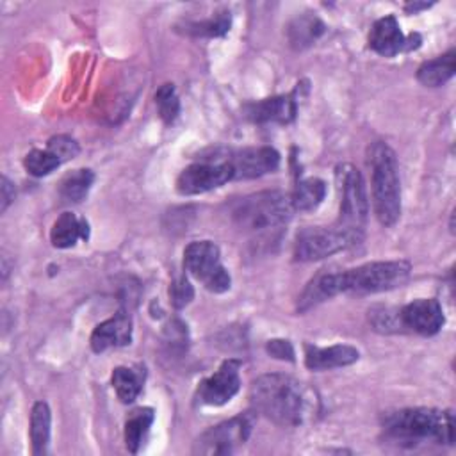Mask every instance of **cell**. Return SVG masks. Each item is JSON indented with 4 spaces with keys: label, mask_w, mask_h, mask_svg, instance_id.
<instances>
[{
    "label": "cell",
    "mask_w": 456,
    "mask_h": 456,
    "mask_svg": "<svg viewBox=\"0 0 456 456\" xmlns=\"http://www.w3.org/2000/svg\"><path fill=\"white\" fill-rule=\"evenodd\" d=\"M265 351L278 360H287V362H294V347L289 340L285 338H273L265 344Z\"/></svg>",
    "instance_id": "cell-33"
},
{
    "label": "cell",
    "mask_w": 456,
    "mask_h": 456,
    "mask_svg": "<svg viewBox=\"0 0 456 456\" xmlns=\"http://www.w3.org/2000/svg\"><path fill=\"white\" fill-rule=\"evenodd\" d=\"M337 294H342L340 271L322 269L308 281V285L297 297V312H306Z\"/></svg>",
    "instance_id": "cell-16"
},
{
    "label": "cell",
    "mask_w": 456,
    "mask_h": 456,
    "mask_svg": "<svg viewBox=\"0 0 456 456\" xmlns=\"http://www.w3.org/2000/svg\"><path fill=\"white\" fill-rule=\"evenodd\" d=\"M251 428H253V415L240 413L237 417H232L201 433L194 442L192 452L205 454V456L230 454L248 440Z\"/></svg>",
    "instance_id": "cell-9"
},
{
    "label": "cell",
    "mask_w": 456,
    "mask_h": 456,
    "mask_svg": "<svg viewBox=\"0 0 456 456\" xmlns=\"http://www.w3.org/2000/svg\"><path fill=\"white\" fill-rule=\"evenodd\" d=\"M292 212L289 194L281 191H262L235 201L232 207V221L251 242L267 244L280 239Z\"/></svg>",
    "instance_id": "cell-2"
},
{
    "label": "cell",
    "mask_w": 456,
    "mask_h": 456,
    "mask_svg": "<svg viewBox=\"0 0 456 456\" xmlns=\"http://www.w3.org/2000/svg\"><path fill=\"white\" fill-rule=\"evenodd\" d=\"M249 399L255 411L278 426L296 428L319 413V397L303 381L289 374H264L251 383Z\"/></svg>",
    "instance_id": "cell-1"
},
{
    "label": "cell",
    "mask_w": 456,
    "mask_h": 456,
    "mask_svg": "<svg viewBox=\"0 0 456 456\" xmlns=\"http://www.w3.org/2000/svg\"><path fill=\"white\" fill-rule=\"evenodd\" d=\"M155 413L151 408H139L130 413L125 422V445L126 449L135 454L142 447L146 435L153 424Z\"/></svg>",
    "instance_id": "cell-23"
},
{
    "label": "cell",
    "mask_w": 456,
    "mask_h": 456,
    "mask_svg": "<svg viewBox=\"0 0 456 456\" xmlns=\"http://www.w3.org/2000/svg\"><path fill=\"white\" fill-rule=\"evenodd\" d=\"M233 178V169L230 160L216 162H196L187 166L176 178V191L183 196L203 194L207 191L217 189Z\"/></svg>",
    "instance_id": "cell-10"
},
{
    "label": "cell",
    "mask_w": 456,
    "mask_h": 456,
    "mask_svg": "<svg viewBox=\"0 0 456 456\" xmlns=\"http://www.w3.org/2000/svg\"><path fill=\"white\" fill-rule=\"evenodd\" d=\"M324 196H326V183L321 178H315V176L303 178L296 183L290 194L292 208L301 212L314 210L315 207L321 205Z\"/></svg>",
    "instance_id": "cell-24"
},
{
    "label": "cell",
    "mask_w": 456,
    "mask_h": 456,
    "mask_svg": "<svg viewBox=\"0 0 456 456\" xmlns=\"http://www.w3.org/2000/svg\"><path fill=\"white\" fill-rule=\"evenodd\" d=\"M14 200V185L2 176V212L9 207V203Z\"/></svg>",
    "instance_id": "cell-34"
},
{
    "label": "cell",
    "mask_w": 456,
    "mask_h": 456,
    "mask_svg": "<svg viewBox=\"0 0 456 456\" xmlns=\"http://www.w3.org/2000/svg\"><path fill=\"white\" fill-rule=\"evenodd\" d=\"M93 182H94V175L91 169H84V167L75 169L61 180L59 194L64 201L78 203L87 196Z\"/></svg>",
    "instance_id": "cell-25"
},
{
    "label": "cell",
    "mask_w": 456,
    "mask_h": 456,
    "mask_svg": "<svg viewBox=\"0 0 456 456\" xmlns=\"http://www.w3.org/2000/svg\"><path fill=\"white\" fill-rule=\"evenodd\" d=\"M354 244H358V240H354L347 232H344L337 224L310 226L297 233L294 244V256L296 260L301 262H314L331 256Z\"/></svg>",
    "instance_id": "cell-8"
},
{
    "label": "cell",
    "mask_w": 456,
    "mask_h": 456,
    "mask_svg": "<svg viewBox=\"0 0 456 456\" xmlns=\"http://www.w3.org/2000/svg\"><path fill=\"white\" fill-rule=\"evenodd\" d=\"M228 30H230V12H219L210 20L185 25V32L192 36H205V37H217L226 34Z\"/></svg>",
    "instance_id": "cell-29"
},
{
    "label": "cell",
    "mask_w": 456,
    "mask_h": 456,
    "mask_svg": "<svg viewBox=\"0 0 456 456\" xmlns=\"http://www.w3.org/2000/svg\"><path fill=\"white\" fill-rule=\"evenodd\" d=\"M50 408L45 401H37L30 411V442L32 452L36 456L46 454L48 442H50Z\"/></svg>",
    "instance_id": "cell-22"
},
{
    "label": "cell",
    "mask_w": 456,
    "mask_h": 456,
    "mask_svg": "<svg viewBox=\"0 0 456 456\" xmlns=\"http://www.w3.org/2000/svg\"><path fill=\"white\" fill-rule=\"evenodd\" d=\"M404 39L406 37L403 36L397 20L392 14L374 21L369 32V46L383 57H394L404 50Z\"/></svg>",
    "instance_id": "cell-18"
},
{
    "label": "cell",
    "mask_w": 456,
    "mask_h": 456,
    "mask_svg": "<svg viewBox=\"0 0 456 456\" xmlns=\"http://www.w3.org/2000/svg\"><path fill=\"white\" fill-rule=\"evenodd\" d=\"M23 166L32 176H46L61 166V160L48 150H32L25 155Z\"/></svg>",
    "instance_id": "cell-28"
},
{
    "label": "cell",
    "mask_w": 456,
    "mask_h": 456,
    "mask_svg": "<svg viewBox=\"0 0 456 456\" xmlns=\"http://www.w3.org/2000/svg\"><path fill=\"white\" fill-rule=\"evenodd\" d=\"M369 167L374 214L383 226H394L401 216V182L394 150L387 142H374L369 148Z\"/></svg>",
    "instance_id": "cell-4"
},
{
    "label": "cell",
    "mask_w": 456,
    "mask_h": 456,
    "mask_svg": "<svg viewBox=\"0 0 456 456\" xmlns=\"http://www.w3.org/2000/svg\"><path fill=\"white\" fill-rule=\"evenodd\" d=\"M240 388L239 362L226 360L221 367L198 385V399L210 406H221L228 403Z\"/></svg>",
    "instance_id": "cell-11"
},
{
    "label": "cell",
    "mask_w": 456,
    "mask_h": 456,
    "mask_svg": "<svg viewBox=\"0 0 456 456\" xmlns=\"http://www.w3.org/2000/svg\"><path fill=\"white\" fill-rule=\"evenodd\" d=\"M399 322L401 328H406L424 337H431L442 330L445 317L442 305L436 299L422 297L399 308Z\"/></svg>",
    "instance_id": "cell-12"
},
{
    "label": "cell",
    "mask_w": 456,
    "mask_h": 456,
    "mask_svg": "<svg viewBox=\"0 0 456 456\" xmlns=\"http://www.w3.org/2000/svg\"><path fill=\"white\" fill-rule=\"evenodd\" d=\"M132 338V321L125 312L114 314V317L100 322L91 333V349L102 353L109 347L126 346Z\"/></svg>",
    "instance_id": "cell-15"
},
{
    "label": "cell",
    "mask_w": 456,
    "mask_h": 456,
    "mask_svg": "<svg viewBox=\"0 0 456 456\" xmlns=\"http://www.w3.org/2000/svg\"><path fill=\"white\" fill-rule=\"evenodd\" d=\"M112 387L123 403H132L141 392V376L128 367H116L112 370Z\"/></svg>",
    "instance_id": "cell-26"
},
{
    "label": "cell",
    "mask_w": 456,
    "mask_h": 456,
    "mask_svg": "<svg viewBox=\"0 0 456 456\" xmlns=\"http://www.w3.org/2000/svg\"><path fill=\"white\" fill-rule=\"evenodd\" d=\"M326 27L324 23L312 12H305L296 16L289 25H287V37L289 43L296 50H303L310 45H314L322 34Z\"/></svg>",
    "instance_id": "cell-20"
},
{
    "label": "cell",
    "mask_w": 456,
    "mask_h": 456,
    "mask_svg": "<svg viewBox=\"0 0 456 456\" xmlns=\"http://www.w3.org/2000/svg\"><path fill=\"white\" fill-rule=\"evenodd\" d=\"M46 150L52 151L61 162L77 157L78 151H80L78 142H77L73 137L64 135V134H59V135L50 137L48 142H46Z\"/></svg>",
    "instance_id": "cell-31"
},
{
    "label": "cell",
    "mask_w": 456,
    "mask_h": 456,
    "mask_svg": "<svg viewBox=\"0 0 456 456\" xmlns=\"http://www.w3.org/2000/svg\"><path fill=\"white\" fill-rule=\"evenodd\" d=\"M185 269L210 292L221 294L230 289V274L221 264L219 248L210 240H194L183 249Z\"/></svg>",
    "instance_id": "cell-7"
},
{
    "label": "cell",
    "mask_w": 456,
    "mask_h": 456,
    "mask_svg": "<svg viewBox=\"0 0 456 456\" xmlns=\"http://www.w3.org/2000/svg\"><path fill=\"white\" fill-rule=\"evenodd\" d=\"M169 296H171L173 306L175 308H182V306H185L192 299L194 290H192V285L189 283V280L185 276H180L176 281L171 283Z\"/></svg>",
    "instance_id": "cell-32"
},
{
    "label": "cell",
    "mask_w": 456,
    "mask_h": 456,
    "mask_svg": "<svg viewBox=\"0 0 456 456\" xmlns=\"http://www.w3.org/2000/svg\"><path fill=\"white\" fill-rule=\"evenodd\" d=\"M78 239L87 240L89 239V224L86 219H78L75 214L71 212H62L52 230H50V240L55 248L66 249L75 246V242Z\"/></svg>",
    "instance_id": "cell-19"
},
{
    "label": "cell",
    "mask_w": 456,
    "mask_h": 456,
    "mask_svg": "<svg viewBox=\"0 0 456 456\" xmlns=\"http://www.w3.org/2000/svg\"><path fill=\"white\" fill-rule=\"evenodd\" d=\"M155 105L164 123H173L180 112V100L173 84H162L155 93Z\"/></svg>",
    "instance_id": "cell-27"
},
{
    "label": "cell",
    "mask_w": 456,
    "mask_h": 456,
    "mask_svg": "<svg viewBox=\"0 0 456 456\" xmlns=\"http://www.w3.org/2000/svg\"><path fill=\"white\" fill-rule=\"evenodd\" d=\"M411 265L406 260L369 262L347 271H340L342 292L374 294L401 287L410 276Z\"/></svg>",
    "instance_id": "cell-6"
},
{
    "label": "cell",
    "mask_w": 456,
    "mask_h": 456,
    "mask_svg": "<svg viewBox=\"0 0 456 456\" xmlns=\"http://www.w3.org/2000/svg\"><path fill=\"white\" fill-rule=\"evenodd\" d=\"M431 5H433V4H428V2H410V4L404 5V11L410 12V14H411V12L415 14V12H419V11H422V9H428V7H431Z\"/></svg>",
    "instance_id": "cell-35"
},
{
    "label": "cell",
    "mask_w": 456,
    "mask_h": 456,
    "mask_svg": "<svg viewBox=\"0 0 456 456\" xmlns=\"http://www.w3.org/2000/svg\"><path fill=\"white\" fill-rule=\"evenodd\" d=\"M233 169V178H258L273 173L280 164V153L271 146L244 148L228 159Z\"/></svg>",
    "instance_id": "cell-13"
},
{
    "label": "cell",
    "mask_w": 456,
    "mask_h": 456,
    "mask_svg": "<svg viewBox=\"0 0 456 456\" xmlns=\"http://www.w3.org/2000/svg\"><path fill=\"white\" fill-rule=\"evenodd\" d=\"M456 71V53L449 50L444 55H438L431 61H426L417 69V80L426 87H440L449 78H452Z\"/></svg>",
    "instance_id": "cell-21"
},
{
    "label": "cell",
    "mask_w": 456,
    "mask_h": 456,
    "mask_svg": "<svg viewBox=\"0 0 456 456\" xmlns=\"http://www.w3.org/2000/svg\"><path fill=\"white\" fill-rule=\"evenodd\" d=\"M297 112L296 91L281 96L265 98L246 107V116L255 123H290Z\"/></svg>",
    "instance_id": "cell-14"
},
{
    "label": "cell",
    "mask_w": 456,
    "mask_h": 456,
    "mask_svg": "<svg viewBox=\"0 0 456 456\" xmlns=\"http://www.w3.org/2000/svg\"><path fill=\"white\" fill-rule=\"evenodd\" d=\"M335 175L340 192V210L335 224L360 242L363 239V228L369 214L363 176L353 164L338 166Z\"/></svg>",
    "instance_id": "cell-5"
},
{
    "label": "cell",
    "mask_w": 456,
    "mask_h": 456,
    "mask_svg": "<svg viewBox=\"0 0 456 456\" xmlns=\"http://www.w3.org/2000/svg\"><path fill=\"white\" fill-rule=\"evenodd\" d=\"M369 319L372 326L379 331H399L401 322H399V310H392L387 306H376L369 310Z\"/></svg>",
    "instance_id": "cell-30"
},
{
    "label": "cell",
    "mask_w": 456,
    "mask_h": 456,
    "mask_svg": "<svg viewBox=\"0 0 456 456\" xmlns=\"http://www.w3.org/2000/svg\"><path fill=\"white\" fill-rule=\"evenodd\" d=\"M385 435L406 445L419 442H436L451 445L454 442V417L451 410L404 408L383 417Z\"/></svg>",
    "instance_id": "cell-3"
},
{
    "label": "cell",
    "mask_w": 456,
    "mask_h": 456,
    "mask_svg": "<svg viewBox=\"0 0 456 456\" xmlns=\"http://www.w3.org/2000/svg\"><path fill=\"white\" fill-rule=\"evenodd\" d=\"M358 358H360L358 349L347 344H335L328 347L306 346L305 365L314 370H330V369L351 365Z\"/></svg>",
    "instance_id": "cell-17"
}]
</instances>
